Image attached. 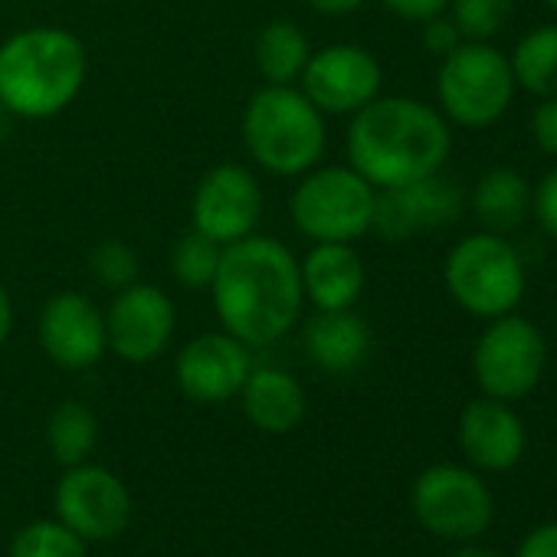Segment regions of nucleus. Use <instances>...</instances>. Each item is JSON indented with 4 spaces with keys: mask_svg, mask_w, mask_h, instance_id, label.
<instances>
[{
    "mask_svg": "<svg viewBox=\"0 0 557 557\" xmlns=\"http://www.w3.org/2000/svg\"><path fill=\"white\" fill-rule=\"evenodd\" d=\"M57 518L89 541H112L132 521V492L128 485L102 466H70L53 492Z\"/></svg>",
    "mask_w": 557,
    "mask_h": 557,
    "instance_id": "nucleus-11",
    "label": "nucleus"
},
{
    "mask_svg": "<svg viewBox=\"0 0 557 557\" xmlns=\"http://www.w3.org/2000/svg\"><path fill=\"white\" fill-rule=\"evenodd\" d=\"M472 213L488 233H508L531 216V184L515 168H492L472 187Z\"/></svg>",
    "mask_w": 557,
    "mask_h": 557,
    "instance_id": "nucleus-21",
    "label": "nucleus"
},
{
    "mask_svg": "<svg viewBox=\"0 0 557 557\" xmlns=\"http://www.w3.org/2000/svg\"><path fill=\"white\" fill-rule=\"evenodd\" d=\"M213 312L246 348L283 342L302 319V275L296 252L275 236L252 233L223 246L210 283Z\"/></svg>",
    "mask_w": 557,
    "mask_h": 557,
    "instance_id": "nucleus-1",
    "label": "nucleus"
},
{
    "mask_svg": "<svg viewBox=\"0 0 557 557\" xmlns=\"http://www.w3.org/2000/svg\"><path fill=\"white\" fill-rule=\"evenodd\" d=\"M528 132L541 154L557 158V96H547L537 102V109L531 112Z\"/></svg>",
    "mask_w": 557,
    "mask_h": 557,
    "instance_id": "nucleus-30",
    "label": "nucleus"
},
{
    "mask_svg": "<svg viewBox=\"0 0 557 557\" xmlns=\"http://www.w3.org/2000/svg\"><path fill=\"white\" fill-rule=\"evenodd\" d=\"M381 4L407 24H426L440 14H446L449 0H381Z\"/></svg>",
    "mask_w": 557,
    "mask_h": 557,
    "instance_id": "nucleus-32",
    "label": "nucleus"
},
{
    "mask_svg": "<svg viewBox=\"0 0 557 557\" xmlns=\"http://www.w3.org/2000/svg\"><path fill=\"white\" fill-rule=\"evenodd\" d=\"M306 358L329 374H351L371 355V329L355 309L315 312L302 332Z\"/></svg>",
    "mask_w": 557,
    "mask_h": 557,
    "instance_id": "nucleus-20",
    "label": "nucleus"
},
{
    "mask_svg": "<svg viewBox=\"0 0 557 557\" xmlns=\"http://www.w3.org/2000/svg\"><path fill=\"white\" fill-rule=\"evenodd\" d=\"M302 296L315 312L355 309L368 286V269L355 243H312L299 259Z\"/></svg>",
    "mask_w": 557,
    "mask_h": 557,
    "instance_id": "nucleus-18",
    "label": "nucleus"
},
{
    "mask_svg": "<svg viewBox=\"0 0 557 557\" xmlns=\"http://www.w3.org/2000/svg\"><path fill=\"white\" fill-rule=\"evenodd\" d=\"M243 145L272 177H302L329 148L325 115L296 86H262L243 109Z\"/></svg>",
    "mask_w": 557,
    "mask_h": 557,
    "instance_id": "nucleus-4",
    "label": "nucleus"
},
{
    "mask_svg": "<svg viewBox=\"0 0 557 557\" xmlns=\"http://www.w3.org/2000/svg\"><path fill=\"white\" fill-rule=\"evenodd\" d=\"M459 213H462L459 184L443 171H436L430 177L377 190L374 233L384 236L387 243H407L420 233L456 223Z\"/></svg>",
    "mask_w": 557,
    "mask_h": 557,
    "instance_id": "nucleus-14",
    "label": "nucleus"
},
{
    "mask_svg": "<svg viewBox=\"0 0 557 557\" xmlns=\"http://www.w3.org/2000/svg\"><path fill=\"white\" fill-rule=\"evenodd\" d=\"M348 164L377 190L430 177L446 168L453 132L443 112L410 96H377L348 125Z\"/></svg>",
    "mask_w": 557,
    "mask_h": 557,
    "instance_id": "nucleus-2",
    "label": "nucleus"
},
{
    "mask_svg": "<svg viewBox=\"0 0 557 557\" xmlns=\"http://www.w3.org/2000/svg\"><path fill=\"white\" fill-rule=\"evenodd\" d=\"M44 355L63 371H89L109 351L106 312L83 293H60L40 312Z\"/></svg>",
    "mask_w": 557,
    "mask_h": 557,
    "instance_id": "nucleus-16",
    "label": "nucleus"
},
{
    "mask_svg": "<svg viewBox=\"0 0 557 557\" xmlns=\"http://www.w3.org/2000/svg\"><path fill=\"white\" fill-rule=\"evenodd\" d=\"M306 4L325 17H348V14H358L368 0H306Z\"/></svg>",
    "mask_w": 557,
    "mask_h": 557,
    "instance_id": "nucleus-34",
    "label": "nucleus"
},
{
    "mask_svg": "<svg viewBox=\"0 0 557 557\" xmlns=\"http://www.w3.org/2000/svg\"><path fill=\"white\" fill-rule=\"evenodd\" d=\"M194 230L213 239L216 246H230L256 233L262 220V187L259 177L243 164H213L194 187L190 197Z\"/></svg>",
    "mask_w": 557,
    "mask_h": 557,
    "instance_id": "nucleus-12",
    "label": "nucleus"
},
{
    "mask_svg": "<svg viewBox=\"0 0 557 557\" xmlns=\"http://www.w3.org/2000/svg\"><path fill=\"white\" fill-rule=\"evenodd\" d=\"M177 309L168 293L151 283H132L119 289L106 309L109 351L128 364H148L161 358L174 338Z\"/></svg>",
    "mask_w": 557,
    "mask_h": 557,
    "instance_id": "nucleus-13",
    "label": "nucleus"
},
{
    "mask_svg": "<svg viewBox=\"0 0 557 557\" xmlns=\"http://www.w3.org/2000/svg\"><path fill=\"white\" fill-rule=\"evenodd\" d=\"M443 283L462 312L492 322L518 312L528 293V272L521 252L502 233L479 230L446 252Z\"/></svg>",
    "mask_w": 557,
    "mask_h": 557,
    "instance_id": "nucleus-5",
    "label": "nucleus"
},
{
    "mask_svg": "<svg viewBox=\"0 0 557 557\" xmlns=\"http://www.w3.org/2000/svg\"><path fill=\"white\" fill-rule=\"evenodd\" d=\"M547 342L541 329L518 312L492 319L472 348V374L485 397L495 400H521L528 397L544 374Z\"/></svg>",
    "mask_w": 557,
    "mask_h": 557,
    "instance_id": "nucleus-8",
    "label": "nucleus"
},
{
    "mask_svg": "<svg viewBox=\"0 0 557 557\" xmlns=\"http://www.w3.org/2000/svg\"><path fill=\"white\" fill-rule=\"evenodd\" d=\"M89 269L96 275V283L102 289H125L132 283H138V252L122 243V239H106L92 249L89 256Z\"/></svg>",
    "mask_w": 557,
    "mask_h": 557,
    "instance_id": "nucleus-28",
    "label": "nucleus"
},
{
    "mask_svg": "<svg viewBox=\"0 0 557 557\" xmlns=\"http://www.w3.org/2000/svg\"><path fill=\"white\" fill-rule=\"evenodd\" d=\"M377 187L351 164H319L289 194V216L312 243H358L374 230Z\"/></svg>",
    "mask_w": 557,
    "mask_h": 557,
    "instance_id": "nucleus-6",
    "label": "nucleus"
},
{
    "mask_svg": "<svg viewBox=\"0 0 557 557\" xmlns=\"http://www.w3.org/2000/svg\"><path fill=\"white\" fill-rule=\"evenodd\" d=\"M239 404L246 420L272 436H283L302 426L309 410L302 384L283 368H252L239 391Z\"/></svg>",
    "mask_w": 557,
    "mask_h": 557,
    "instance_id": "nucleus-19",
    "label": "nucleus"
},
{
    "mask_svg": "<svg viewBox=\"0 0 557 557\" xmlns=\"http://www.w3.org/2000/svg\"><path fill=\"white\" fill-rule=\"evenodd\" d=\"M453 557H498V554H492V550H485V547H459Z\"/></svg>",
    "mask_w": 557,
    "mask_h": 557,
    "instance_id": "nucleus-36",
    "label": "nucleus"
},
{
    "mask_svg": "<svg viewBox=\"0 0 557 557\" xmlns=\"http://www.w3.org/2000/svg\"><path fill=\"white\" fill-rule=\"evenodd\" d=\"M544 4H547V11H550V14L557 17V0H544Z\"/></svg>",
    "mask_w": 557,
    "mask_h": 557,
    "instance_id": "nucleus-37",
    "label": "nucleus"
},
{
    "mask_svg": "<svg viewBox=\"0 0 557 557\" xmlns=\"http://www.w3.org/2000/svg\"><path fill=\"white\" fill-rule=\"evenodd\" d=\"M515 557H557V521L534 528V531L521 541V547H518Z\"/></svg>",
    "mask_w": 557,
    "mask_h": 557,
    "instance_id": "nucleus-33",
    "label": "nucleus"
},
{
    "mask_svg": "<svg viewBox=\"0 0 557 557\" xmlns=\"http://www.w3.org/2000/svg\"><path fill=\"white\" fill-rule=\"evenodd\" d=\"M515 86L547 99L557 96V24H544L528 30L518 44L515 53L508 57Z\"/></svg>",
    "mask_w": 557,
    "mask_h": 557,
    "instance_id": "nucleus-23",
    "label": "nucleus"
},
{
    "mask_svg": "<svg viewBox=\"0 0 557 557\" xmlns=\"http://www.w3.org/2000/svg\"><path fill=\"white\" fill-rule=\"evenodd\" d=\"M515 0H449L446 17L456 24L462 40L492 44L511 21Z\"/></svg>",
    "mask_w": 557,
    "mask_h": 557,
    "instance_id": "nucleus-27",
    "label": "nucleus"
},
{
    "mask_svg": "<svg viewBox=\"0 0 557 557\" xmlns=\"http://www.w3.org/2000/svg\"><path fill=\"white\" fill-rule=\"evenodd\" d=\"M86 73L89 57L73 30H17L0 44V109L27 122L57 119L79 99Z\"/></svg>",
    "mask_w": 557,
    "mask_h": 557,
    "instance_id": "nucleus-3",
    "label": "nucleus"
},
{
    "mask_svg": "<svg viewBox=\"0 0 557 557\" xmlns=\"http://www.w3.org/2000/svg\"><path fill=\"white\" fill-rule=\"evenodd\" d=\"M417 521L446 541H472L479 537L495 515L492 492L485 482L462 466H430L417 475L413 492Z\"/></svg>",
    "mask_w": 557,
    "mask_h": 557,
    "instance_id": "nucleus-9",
    "label": "nucleus"
},
{
    "mask_svg": "<svg viewBox=\"0 0 557 557\" xmlns=\"http://www.w3.org/2000/svg\"><path fill=\"white\" fill-rule=\"evenodd\" d=\"M220 256H223V246H216L213 239H207L194 226L187 233H181L174 249H171V272L177 278V286L210 289L216 265H220Z\"/></svg>",
    "mask_w": 557,
    "mask_h": 557,
    "instance_id": "nucleus-25",
    "label": "nucleus"
},
{
    "mask_svg": "<svg viewBox=\"0 0 557 557\" xmlns=\"http://www.w3.org/2000/svg\"><path fill=\"white\" fill-rule=\"evenodd\" d=\"M96 443H99V420L86 404L66 400V404L53 407V413L47 420V446L60 466L70 469V466L89 462Z\"/></svg>",
    "mask_w": 557,
    "mask_h": 557,
    "instance_id": "nucleus-24",
    "label": "nucleus"
},
{
    "mask_svg": "<svg viewBox=\"0 0 557 557\" xmlns=\"http://www.w3.org/2000/svg\"><path fill=\"white\" fill-rule=\"evenodd\" d=\"M11 557H89L86 541L60 518L30 521L11 541Z\"/></svg>",
    "mask_w": 557,
    "mask_h": 557,
    "instance_id": "nucleus-26",
    "label": "nucleus"
},
{
    "mask_svg": "<svg viewBox=\"0 0 557 557\" xmlns=\"http://www.w3.org/2000/svg\"><path fill=\"white\" fill-rule=\"evenodd\" d=\"M524 443V423L505 400L479 397L459 417V449L485 472H505L518 466Z\"/></svg>",
    "mask_w": 557,
    "mask_h": 557,
    "instance_id": "nucleus-17",
    "label": "nucleus"
},
{
    "mask_svg": "<svg viewBox=\"0 0 557 557\" xmlns=\"http://www.w3.org/2000/svg\"><path fill=\"white\" fill-rule=\"evenodd\" d=\"M312 57L306 30L293 21H272L256 34L252 63L262 76V86H296Z\"/></svg>",
    "mask_w": 557,
    "mask_h": 557,
    "instance_id": "nucleus-22",
    "label": "nucleus"
},
{
    "mask_svg": "<svg viewBox=\"0 0 557 557\" xmlns=\"http://www.w3.org/2000/svg\"><path fill=\"white\" fill-rule=\"evenodd\" d=\"M462 44V37H459V30H456V24L446 17V14H440V17H433V21H426L423 24V47L433 53V57H446V53H453L456 47Z\"/></svg>",
    "mask_w": 557,
    "mask_h": 557,
    "instance_id": "nucleus-31",
    "label": "nucleus"
},
{
    "mask_svg": "<svg viewBox=\"0 0 557 557\" xmlns=\"http://www.w3.org/2000/svg\"><path fill=\"white\" fill-rule=\"evenodd\" d=\"M515 73L508 53L492 44L462 40L440 60L436 99L446 122L459 128H488L515 102Z\"/></svg>",
    "mask_w": 557,
    "mask_h": 557,
    "instance_id": "nucleus-7",
    "label": "nucleus"
},
{
    "mask_svg": "<svg viewBox=\"0 0 557 557\" xmlns=\"http://www.w3.org/2000/svg\"><path fill=\"white\" fill-rule=\"evenodd\" d=\"M14 332V302H11V293L4 289V283H0V348L8 345Z\"/></svg>",
    "mask_w": 557,
    "mask_h": 557,
    "instance_id": "nucleus-35",
    "label": "nucleus"
},
{
    "mask_svg": "<svg viewBox=\"0 0 557 557\" xmlns=\"http://www.w3.org/2000/svg\"><path fill=\"white\" fill-rule=\"evenodd\" d=\"M249 371V348L226 332H203L190 338L174 361L177 391L194 404H226L239 397Z\"/></svg>",
    "mask_w": 557,
    "mask_h": 557,
    "instance_id": "nucleus-15",
    "label": "nucleus"
},
{
    "mask_svg": "<svg viewBox=\"0 0 557 557\" xmlns=\"http://www.w3.org/2000/svg\"><path fill=\"white\" fill-rule=\"evenodd\" d=\"M299 89L325 119L355 115L381 96L384 66L371 50L358 44H332L312 50Z\"/></svg>",
    "mask_w": 557,
    "mask_h": 557,
    "instance_id": "nucleus-10",
    "label": "nucleus"
},
{
    "mask_svg": "<svg viewBox=\"0 0 557 557\" xmlns=\"http://www.w3.org/2000/svg\"><path fill=\"white\" fill-rule=\"evenodd\" d=\"M531 216L557 243V164L537 184H531Z\"/></svg>",
    "mask_w": 557,
    "mask_h": 557,
    "instance_id": "nucleus-29",
    "label": "nucleus"
}]
</instances>
